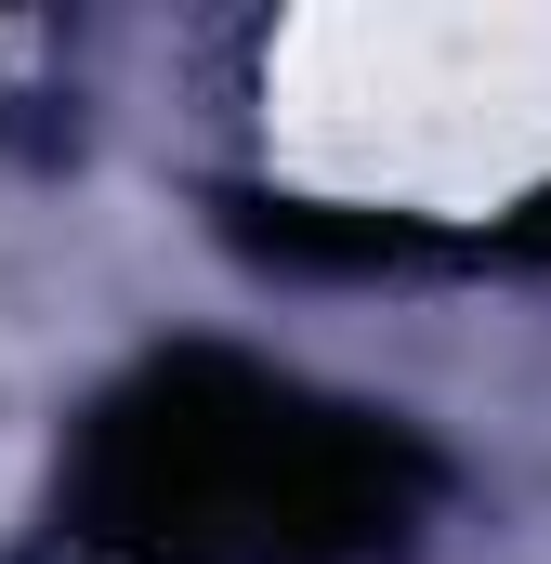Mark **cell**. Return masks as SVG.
<instances>
[{"label": "cell", "instance_id": "cell-1", "mask_svg": "<svg viewBox=\"0 0 551 564\" xmlns=\"http://www.w3.org/2000/svg\"><path fill=\"white\" fill-rule=\"evenodd\" d=\"M433 512L408 421L302 394L250 355L132 368L66 473V539L93 564H381Z\"/></svg>", "mask_w": 551, "mask_h": 564}]
</instances>
